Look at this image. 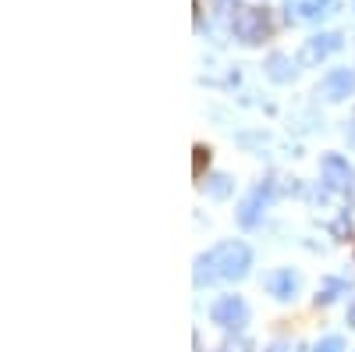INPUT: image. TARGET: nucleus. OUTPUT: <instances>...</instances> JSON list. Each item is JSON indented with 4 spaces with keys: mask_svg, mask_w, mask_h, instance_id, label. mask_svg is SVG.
I'll return each mask as SVG.
<instances>
[{
    "mask_svg": "<svg viewBox=\"0 0 355 352\" xmlns=\"http://www.w3.org/2000/svg\"><path fill=\"white\" fill-rule=\"evenodd\" d=\"M210 317H214V324H220V328H227V331H231V328L239 331L245 320H249V306H245L239 296H224V299L214 303Z\"/></svg>",
    "mask_w": 355,
    "mask_h": 352,
    "instance_id": "nucleus-3",
    "label": "nucleus"
},
{
    "mask_svg": "<svg viewBox=\"0 0 355 352\" xmlns=\"http://www.w3.org/2000/svg\"><path fill=\"white\" fill-rule=\"evenodd\" d=\"M323 174H327V185L338 189V192H348V189L355 185V171H352L348 160L338 157V153H327V157H323Z\"/></svg>",
    "mask_w": 355,
    "mask_h": 352,
    "instance_id": "nucleus-6",
    "label": "nucleus"
},
{
    "mask_svg": "<svg viewBox=\"0 0 355 352\" xmlns=\"http://www.w3.org/2000/svg\"><path fill=\"white\" fill-rule=\"evenodd\" d=\"M341 47V33H320V36H309L306 43H302V50H299V65L302 68H313V65H320L327 53H334Z\"/></svg>",
    "mask_w": 355,
    "mask_h": 352,
    "instance_id": "nucleus-4",
    "label": "nucleus"
},
{
    "mask_svg": "<svg viewBox=\"0 0 355 352\" xmlns=\"http://www.w3.org/2000/svg\"><path fill=\"white\" fill-rule=\"evenodd\" d=\"M266 288H270L274 299L288 303V299H295V292H299V278H295L291 271H274L270 278H266Z\"/></svg>",
    "mask_w": 355,
    "mask_h": 352,
    "instance_id": "nucleus-8",
    "label": "nucleus"
},
{
    "mask_svg": "<svg viewBox=\"0 0 355 352\" xmlns=\"http://www.w3.org/2000/svg\"><path fill=\"white\" fill-rule=\"evenodd\" d=\"M220 352H252V342H245V338H227V342L220 345Z\"/></svg>",
    "mask_w": 355,
    "mask_h": 352,
    "instance_id": "nucleus-13",
    "label": "nucleus"
},
{
    "mask_svg": "<svg viewBox=\"0 0 355 352\" xmlns=\"http://www.w3.org/2000/svg\"><path fill=\"white\" fill-rule=\"evenodd\" d=\"M334 11V0H284L288 22H320Z\"/></svg>",
    "mask_w": 355,
    "mask_h": 352,
    "instance_id": "nucleus-5",
    "label": "nucleus"
},
{
    "mask_svg": "<svg viewBox=\"0 0 355 352\" xmlns=\"http://www.w3.org/2000/svg\"><path fill=\"white\" fill-rule=\"evenodd\" d=\"M266 352H291V345H288V342H274V345L266 349Z\"/></svg>",
    "mask_w": 355,
    "mask_h": 352,
    "instance_id": "nucleus-16",
    "label": "nucleus"
},
{
    "mask_svg": "<svg viewBox=\"0 0 355 352\" xmlns=\"http://www.w3.org/2000/svg\"><path fill=\"white\" fill-rule=\"evenodd\" d=\"M252 267V253L245 242H220L206 256L196 260V285L210 281H242Z\"/></svg>",
    "mask_w": 355,
    "mask_h": 352,
    "instance_id": "nucleus-1",
    "label": "nucleus"
},
{
    "mask_svg": "<svg viewBox=\"0 0 355 352\" xmlns=\"http://www.w3.org/2000/svg\"><path fill=\"white\" fill-rule=\"evenodd\" d=\"M316 352H345V342H341V338H323V342L316 345Z\"/></svg>",
    "mask_w": 355,
    "mask_h": 352,
    "instance_id": "nucleus-14",
    "label": "nucleus"
},
{
    "mask_svg": "<svg viewBox=\"0 0 355 352\" xmlns=\"http://www.w3.org/2000/svg\"><path fill=\"white\" fill-rule=\"evenodd\" d=\"M348 328H355V303H352V310H348Z\"/></svg>",
    "mask_w": 355,
    "mask_h": 352,
    "instance_id": "nucleus-17",
    "label": "nucleus"
},
{
    "mask_svg": "<svg viewBox=\"0 0 355 352\" xmlns=\"http://www.w3.org/2000/svg\"><path fill=\"white\" fill-rule=\"evenodd\" d=\"M263 203H266V189H256L249 199H242V207H239V224L242 228H252L263 214Z\"/></svg>",
    "mask_w": 355,
    "mask_h": 352,
    "instance_id": "nucleus-9",
    "label": "nucleus"
},
{
    "mask_svg": "<svg viewBox=\"0 0 355 352\" xmlns=\"http://www.w3.org/2000/svg\"><path fill=\"white\" fill-rule=\"evenodd\" d=\"M323 100H331V103H338V100H345V97H352L355 93V75L352 72H345V68H338V72H331L327 78H323Z\"/></svg>",
    "mask_w": 355,
    "mask_h": 352,
    "instance_id": "nucleus-7",
    "label": "nucleus"
},
{
    "mask_svg": "<svg viewBox=\"0 0 355 352\" xmlns=\"http://www.w3.org/2000/svg\"><path fill=\"white\" fill-rule=\"evenodd\" d=\"M210 192H214L217 199H224V196L231 192V178H227V174H214V178H210Z\"/></svg>",
    "mask_w": 355,
    "mask_h": 352,
    "instance_id": "nucleus-12",
    "label": "nucleus"
},
{
    "mask_svg": "<svg viewBox=\"0 0 355 352\" xmlns=\"http://www.w3.org/2000/svg\"><path fill=\"white\" fill-rule=\"evenodd\" d=\"M210 160V150H206V146H196V174L202 171V164Z\"/></svg>",
    "mask_w": 355,
    "mask_h": 352,
    "instance_id": "nucleus-15",
    "label": "nucleus"
},
{
    "mask_svg": "<svg viewBox=\"0 0 355 352\" xmlns=\"http://www.w3.org/2000/svg\"><path fill=\"white\" fill-rule=\"evenodd\" d=\"M266 75H270L274 82H291L295 78V65L288 61L284 53H270L266 57Z\"/></svg>",
    "mask_w": 355,
    "mask_h": 352,
    "instance_id": "nucleus-10",
    "label": "nucleus"
},
{
    "mask_svg": "<svg viewBox=\"0 0 355 352\" xmlns=\"http://www.w3.org/2000/svg\"><path fill=\"white\" fill-rule=\"evenodd\" d=\"M231 33L239 43L245 47H259L263 40H270L274 33V22L266 8H239V15L231 18Z\"/></svg>",
    "mask_w": 355,
    "mask_h": 352,
    "instance_id": "nucleus-2",
    "label": "nucleus"
},
{
    "mask_svg": "<svg viewBox=\"0 0 355 352\" xmlns=\"http://www.w3.org/2000/svg\"><path fill=\"white\" fill-rule=\"evenodd\" d=\"M341 288H345L341 281H327V285H323V292H320V296H316V303H320V306H327V303H334Z\"/></svg>",
    "mask_w": 355,
    "mask_h": 352,
    "instance_id": "nucleus-11",
    "label": "nucleus"
}]
</instances>
